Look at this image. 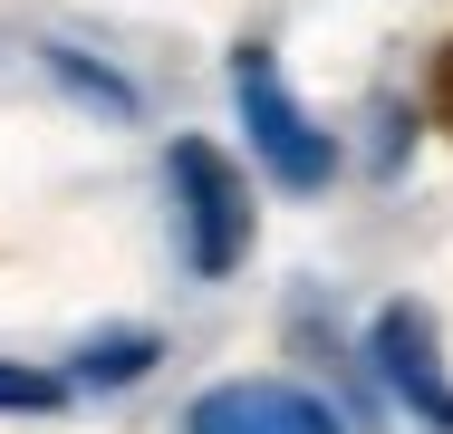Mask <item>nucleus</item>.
Returning <instances> with one entry per match:
<instances>
[{"label":"nucleus","mask_w":453,"mask_h":434,"mask_svg":"<svg viewBox=\"0 0 453 434\" xmlns=\"http://www.w3.org/2000/svg\"><path fill=\"white\" fill-rule=\"evenodd\" d=\"M366 357H376V376L395 386L405 415H425L434 434H453V376H444V338H434V309L425 299H386L376 329H366Z\"/></svg>","instance_id":"obj_3"},{"label":"nucleus","mask_w":453,"mask_h":434,"mask_svg":"<svg viewBox=\"0 0 453 434\" xmlns=\"http://www.w3.org/2000/svg\"><path fill=\"white\" fill-rule=\"evenodd\" d=\"M68 386H78V376H49V367L0 357V415H49V406H68Z\"/></svg>","instance_id":"obj_6"},{"label":"nucleus","mask_w":453,"mask_h":434,"mask_svg":"<svg viewBox=\"0 0 453 434\" xmlns=\"http://www.w3.org/2000/svg\"><path fill=\"white\" fill-rule=\"evenodd\" d=\"M444 106H453V58H444Z\"/></svg>","instance_id":"obj_8"},{"label":"nucleus","mask_w":453,"mask_h":434,"mask_svg":"<svg viewBox=\"0 0 453 434\" xmlns=\"http://www.w3.org/2000/svg\"><path fill=\"white\" fill-rule=\"evenodd\" d=\"M232 97H242V126H251V155L271 165V183L289 193H319L328 174H338V145H328V126H309V106L289 97L271 49H242L232 58Z\"/></svg>","instance_id":"obj_2"},{"label":"nucleus","mask_w":453,"mask_h":434,"mask_svg":"<svg viewBox=\"0 0 453 434\" xmlns=\"http://www.w3.org/2000/svg\"><path fill=\"white\" fill-rule=\"evenodd\" d=\"M165 183H174V222H183L193 280H232L242 252H251V183H242V165L222 145H203V136H174Z\"/></svg>","instance_id":"obj_1"},{"label":"nucleus","mask_w":453,"mask_h":434,"mask_svg":"<svg viewBox=\"0 0 453 434\" xmlns=\"http://www.w3.org/2000/svg\"><path fill=\"white\" fill-rule=\"evenodd\" d=\"M183 434H348V425L328 396H309L289 376H232L183 406Z\"/></svg>","instance_id":"obj_4"},{"label":"nucleus","mask_w":453,"mask_h":434,"mask_svg":"<svg viewBox=\"0 0 453 434\" xmlns=\"http://www.w3.org/2000/svg\"><path fill=\"white\" fill-rule=\"evenodd\" d=\"M49 68H58V78L78 87V97H88V106H106V116H116V126H126V116H135V87L116 78V68H88V58H78V49H49Z\"/></svg>","instance_id":"obj_7"},{"label":"nucleus","mask_w":453,"mask_h":434,"mask_svg":"<svg viewBox=\"0 0 453 434\" xmlns=\"http://www.w3.org/2000/svg\"><path fill=\"white\" fill-rule=\"evenodd\" d=\"M155 357H165V338H155V329H106V338L78 347V367H68V376H78V386H135Z\"/></svg>","instance_id":"obj_5"}]
</instances>
